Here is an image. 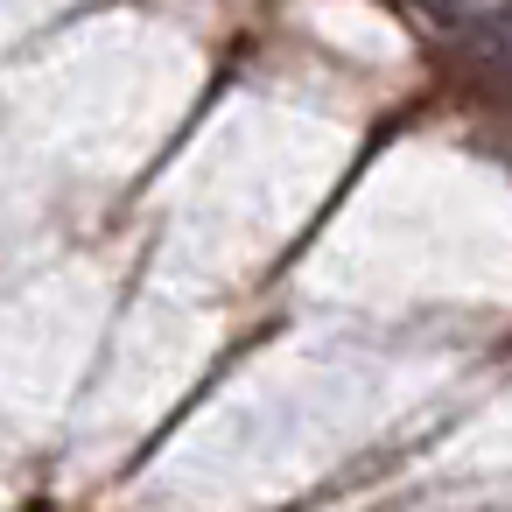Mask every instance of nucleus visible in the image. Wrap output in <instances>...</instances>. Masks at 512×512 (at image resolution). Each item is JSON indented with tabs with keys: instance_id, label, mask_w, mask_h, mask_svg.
<instances>
[{
	"instance_id": "nucleus-1",
	"label": "nucleus",
	"mask_w": 512,
	"mask_h": 512,
	"mask_svg": "<svg viewBox=\"0 0 512 512\" xmlns=\"http://www.w3.org/2000/svg\"><path fill=\"white\" fill-rule=\"evenodd\" d=\"M442 29H456L491 71H505L512 78V8H484V15H449Z\"/></svg>"
}]
</instances>
